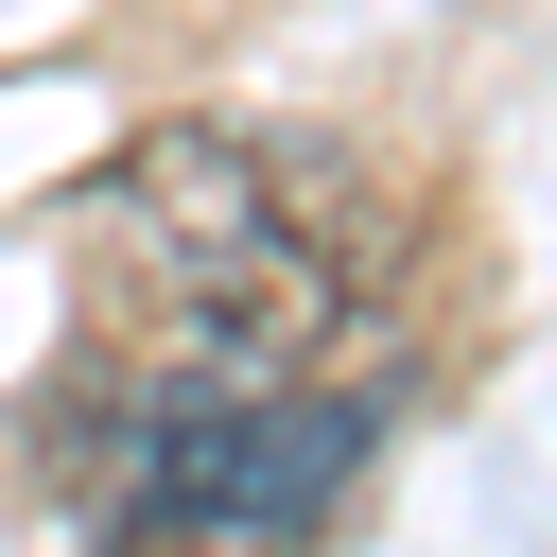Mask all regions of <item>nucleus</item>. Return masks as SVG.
<instances>
[{
    "label": "nucleus",
    "instance_id": "obj_2",
    "mask_svg": "<svg viewBox=\"0 0 557 557\" xmlns=\"http://www.w3.org/2000/svg\"><path fill=\"white\" fill-rule=\"evenodd\" d=\"M366 400L348 383H244V366H87L35 400V470L104 557H296L366 487Z\"/></svg>",
    "mask_w": 557,
    "mask_h": 557
},
{
    "label": "nucleus",
    "instance_id": "obj_1",
    "mask_svg": "<svg viewBox=\"0 0 557 557\" xmlns=\"http://www.w3.org/2000/svg\"><path fill=\"white\" fill-rule=\"evenodd\" d=\"M104 261L139 278L174 366H244V383H331V348L383 313V191L331 139L278 122H157L104 174Z\"/></svg>",
    "mask_w": 557,
    "mask_h": 557
}]
</instances>
